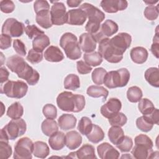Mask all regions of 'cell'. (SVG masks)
Wrapping results in <instances>:
<instances>
[{"mask_svg":"<svg viewBox=\"0 0 159 159\" xmlns=\"http://www.w3.org/2000/svg\"><path fill=\"white\" fill-rule=\"evenodd\" d=\"M84 61L89 66H97L102 62V57L99 52L86 53L83 55Z\"/></svg>","mask_w":159,"mask_h":159,"instance_id":"cell-35","label":"cell"},{"mask_svg":"<svg viewBox=\"0 0 159 159\" xmlns=\"http://www.w3.org/2000/svg\"><path fill=\"white\" fill-rule=\"evenodd\" d=\"M80 8L86 13L89 22L101 24L105 18L104 13L91 4L84 2L80 6Z\"/></svg>","mask_w":159,"mask_h":159,"instance_id":"cell-11","label":"cell"},{"mask_svg":"<svg viewBox=\"0 0 159 159\" xmlns=\"http://www.w3.org/2000/svg\"><path fill=\"white\" fill-rule=\"evenodd\" d=\"M146 81L152 86L159 87V71L157 67L148 68L144 74Z\"/></svg>","mask_w":159,"mask_h":159,"instance_id":"cell-29","label":"cell"},{"mask_svg":"<svg viewBox=\"0 0 159 159\" xmlns=\"http://www.w3.org/2000/svg\"><path fill=\"white\" fill-rule=\"evenodd\" d=\"M12 148L9 142L0 140V157L1 158H9L12 155Z\"/></svg>","mask_w":159,"mask_h":159,"instance_id":"cell-45","label":"cell"},{"mask_svg":"<svg viewBox=\"0 0 159 159\" xmlns=\"http://www.w3.org/2000/svg\"><path fill=\"white\" fill-rule=\"evenodd\" d=\"M100 6L107 13H116L119 11L125 10L127 7L128 2L125 0H102Z\"/></svg>","mask_w":159,"mask_h":159,"instance_id":"cell-15","label":"cell"},{"mask_svg":"<svg viewBox=\"0 0 159 159\" xmlns=\"http://www.w3.org/2000/svg\"><path fill=\"white\" fill-rule=\"evenodd\" d=\"M85 106V98L81 94H75V109L73 112L81 111Z\"/></svg>","mask_w":159,"mask_h":159,"instance_id":"cell-49","label":"cell"},{"mask_svg":"<svg viewBox=\"0 0 159 159\" xmlns=\"http://www.w3.org/2000/svg\"><path fill=\"white\" fill-rule=\"evenodd\" d=\"M12 39L11 37L6 34H2L1 35L0 48L1 50H6L9 48L11 45Z\"/></svg>","mask_w":159,"mask_h":159,"instance_id":"cell-53","label":"cell"},{"mask_svg":"<svg viewBox=\"0 0 159 159\" xmlns=\"http://www.w3.org/2000/svg\"><path fill=\"white\" fill-rule=\"evenodd\" d=\"M60 45L64 50L67 58L75 60L81 56V48L76 35L71 32L63 34L60 40Z\"/></svg>","mask_w":159,"mask_h":159,"instance_id":"cell-3","label":"cell"},{"mask_svg":"<svg viewBox=\"0 0 159 159\" xmlns=\"http://www.w3.org/2000/svg\"><path fill=\"white\" fill-rule=\"evenodd\" d=\"M135 146L132 150L133 157L136 159L148 158L153 152V143L151 139L145 134H140L135 138Z\"/></svg>","mask_w":159,"mask_h":159,"instance_id":"cell-4","label":"cell"},{"mask_svg":"<svg viewBox=\"0 0 159 159\" xmlns=\"http://www.w3.org/2000/svg\"><path fill=\"white\" fill-rule=\"evenodd\" d=\"M93 125V124L92 123L91 119L88 117L84 116L82 117L79 121L78 130L81 134L86 136L91 131Z\"/></svg>","mask_w":159,"mask_h":159,"instance_id":"cell-37","label":"cell"},{"mask_svg":"<svg viewBox=\"0 0 159 159\" xmlns=\"http://www.w3.org/2000/svg\"><path fill=\"white\" fill-rule=\"evenodd\" d=\"M130 56L132 61L137 64H142L145 63L148 56L147 49L142 47H136L130 50Z\"/></svg>","mask_w":159,"mask_h":159,"instance_id":"cell-22","label":"cell"},{"mask_svg":"<svg viewBox=\"0 0 159 159\" xmlns=\"http://www.w3.org/2000/svg\"><path fill=\"white\" fill-rule=\"evenodd\" d=\"M145 3L147 4H149V5H153L154 4L158 2V1H143Z\"/></svg>","mask_w":159,"mask_h":159,"instance_id":"cell-59","label":"cell"},{"mask_svg":"<svg viewBox=\"0 0 159 159\" xmlns=\"http://www.w3.org/2000/svg\"><path fill=\"white\" fill-rule=\"evenodd\" d=\"M41 129L45 135L50 137L58 130V125L55 120L47 119L42 122Z\"/></svg>","mask_w":159,"mask_h":159,"instance_id":"cell-31","label":"cell"},{"mask_svg":"<svg viewBox=\"0 0 159 159\" xmlns=\"http://www.w3.org/2000/svg\"><path fill=\"white\" fill-rule=\"evenodd\" d=\"M104 137L105 134L102 129L96 124H93L91 131L86 135L88 140L93 143H98L102 141Z\"/></svg>","mask_w":159,"mask_h":159,"instance_id":"cell-33","label":"cell"},{"mask_svg":"<svg viewBox=\"0 0 159 159\" xmlns=\"http://www.w3.org/2000/svg\"><path fill=\"white\" fill-rule=\"evenodd\" d=\"M46 8H50V5L48 1L45 0H37L35 1L34 4V9L35 12Z\"/></svg>","mask_w":159,"mask_h":159,"instance_id":"cell-55","label":"cell"},{"mask_svg":"<svg viewBox=\"0 0 159 159\" xmlns=\"http://www.w3.org/2000/svg\"><path fill=\"white\" fill-rule=\"evenodd\" d=\"M108 119L110 125L112 126L122 127L126 124L127 121L126 116L122 112H120Z\"/></svg>","mask_w":159,"mask_h":159,"instance_id":"cell-42","label":"cell"},{"mask_svg":"<svg viewBox=\"0 0 159 159\" xmlns=\"http://www.w3.org/2000/svg\"><path fill=\"white\" fill-rule=\"evenodd\" d=\"M129 80L130 73L129 70L123 68L107 72L104 79V84L109 89L121 88L126 86Z\"/></svg>","mask_w":159,"mask_h":159,"instance_id":"cell-5","label":"cell"},{"mask_svg":"<svg viewBox=\"0 0 159 159\" xmlns=\"http://www.w3.org/2000/svg\"><path fill=\"white\" fill-rule=\"evenodd\" d=\"M48 143L52 149L54 150H60L65 145V135L64 133L57 131L51 136L48 139Z\"/></svg>","mask_w":159,"mask_h":159,"instance_id":"cell-23","label":"cell"},{"mask_svg":"<svg viewBox=\"0 0 159 159\" xmlns=\"http://www.w3.org/2000/svg\"><path fill=\"white\" fill-rule=\"evenodd\" d=\"M76 158L80 159H93L96 158L94 147L89 144L83 145L80 149L75 152Z\"/></svg>","mask_w":159,"mask_h":159,"instance_id":"cell-25","label":"cell"},{"mask_svg":"<svg viewBox=\"0 0 159 159\" xmlns=\"http://www.w3.org/2000/svg\"><path fill=\"white\" fill-rule=\"evenodd\" d=\"M34 143L28 137H22L17 140L14 146L13 158L16 159H31Z\"/></svg>","mask_w":159,"mask_h":159,"instance_id":"cell-8","label":"cell"},{"mask_svg":"<svg viewBox=\"0 0 159 159\" xmlns=\"http://www.w3.org/2000/svg\"><path fill=\"white\" fill-rule=\"evenodd\" d=\"M138 108L143 116H146L154 110L155 106L150 100L147 98H143L139 101Z\"/></svg>","mask_w":159,"mask_h":159,"instance_id":"cell-39","label":"cell"},{"mask_svg":"<svg viewBox=\"0 0 159 159\" xmlns=\"http://www.w3.org/2000/svg\"><path fill=\"white\" fill-rule=\"evenodd\" d=\"M119 29L118 25L114 21L107 19L101 26L100 32L102 34L107 38L115 34Z\"/></svg>","mask_w":159,"mask_h":159,"instance_id":"cell-26","label":"cell"},{"mask_svg":"<svg viewBox=\"0 0 159 159\" xmlns=\"http://www.w3.org/2000/svg\"><path fill=\"white\" fill-rule=\"evenodd\" d=\"M98 154L101 159H116L119 157V152L111 144L104 142L97 147Z\"/></svg>","mask_w":159,"mask_h":159,"instance_id":"cell-16","label":"cell"},{"mask_svg":"<svg viewBox=\"0 0 159 159\" xmlns=\"http://www.w3.org/2000/svg\"><path fill=\"white\" fill-rule=\"evenodd\" d=\"M26 129L27 125L24 119H12L1 129L0 140L9 142V140H15L23 135Z\"/></svg>","mask_w":159,"mask_h":159,"instance_id":"cell-2","label":"cell"},{"mask_svg":"<svg viewBox=\"0 0 159 159\" xmlns=\"http://www.w3.org/2000/svg\"><path fill=\"white\" fill-rule=\"evenodd\" d=\"M76 68L78 72L81 75H85L89 73L92 71V67L88 65L85 61L83 60L78 61L76 63Z\"/></svg>","mask_w":159,"mask_h":159,"instance_id":"cell-52","label":"cell"},{"mask_svg":"<svg viewBox=\"0 0 159 159\" xmlns=\"http://www.w3.org/2000/svg\"><path fill=\"white\" fill-rule=\"evenodd\" d=\"M81 2H82V1H76V0H68V1H66V3H67L68 6L70 7H77Z\"/></svg>","mask_w":159,"mask_h":159,"instance_id":"cell-58","label":"cell"},{"mask_svg":"<svg viewBox=\"0 0 159 159\" xmlns=\"http://www.w3.org/2000/svg\"><path fill=\"white\" fill-rule=\"evenodd\" d=\"M24 114V108L19 102H15L9 106L7 116L12 119H20Z\"/></svg>","mask_w":159,"mask_h":159,"instance_id":"cell-34","label":"cell"},{"mask_svg":"<svg viewBox=\"0 0 159 159\" xmlns=\"http://www.w3.org/2000/svg\"><path fill=\"white\" fill-rule=\"evenodd\" d=\"M143 93L142 89L138 86H131L127 91V97L131 102H137L142 98Z\"/></svg>","mask_w":159,"mask_h":159,"instance_id":"cell-38","label":"cell"},{"mask_svg":"<svg viewBox=\"0 0 159 159\" xmlns=\"http://www.w3.org/2000/svg\"><path fill=\"white\" fill-rule=\"evenodd\" d=\"M87 16L84 11L78 9H73L67 12L66 23L70 25H82L85 22Z\"/></svg>","mask_w":159,"mask_h":159,"instance_id":"cell-17","label":"cell"},{"mask_svg":"<svg viewBox=\"0 0 159 159\" xmlns=\"http://www.w3.org/2000/svg\"><path fill=\"white\" fill-rule=\"evenodd\" d=\"M86 93L89 96L94 98L103 97L105 100L108 96L109 91L103 86L99 85H91L88 88Z\"/></svg>","mask_w":159,"mask_h":159,"instance_id":"cell-32","label":"cell"},{"mask_svg":"<svg viewBox=\"0 0 159 159\" xmlns=\"http://www.w3.org/2000/svg\"><path fill=\"white\" fill-rule=\"evenodd\" d=\"M43 59L42 52H37L35 50L30 49L29 51L27 56V60L32 64H37L40 63Z\"/></svg>","mask_w":159,"mask_h":159,"instance_id":"cell-48","label":"cell"},{"mask_svg":"<svg viewBox=\"0 0 159 159\" xmlns=\"http://www.w3.org/2000/svg\"><path fill=\"white\" fill-rule=\"evenodd\" d=\"M43 114L47 119H54L57 116V110L56 107L52 104H45L42 109Z\"/></svg>","mask_w":159,"mask_h":159,"instance_id":"cell-46","label":"cell"},{"mask_svg":"<svg viewBox=\"0 0 159 159\" xmlns=\"http://www.w3.org/2000/svg\"><path fill=\"white\" fill-rule=\"evenodd\" d=\"M121 107L122 103L117 98H112L101 106V113L104 117L109 119L119 112Z\"/></svg>","mask_w":159,"mask_h":159,"instance_id":"cell-14","label":"cell"},{"mask_svg":"<svg viewBox=\"0 0 159 159\" xmlns=\"http://www.w3.org/2000/svg\"><path fill=\"white\" fill-rule=\"evenodd\" d=\"M116 147L122 152H129L133 147V140L129 136H124L120 142L116 145Z\"/></svg>","mask_w":159,"mask_h":159,"instance_id":"cell-44","label":"cell"},{"mask_svg":"<svg viewBox=\"0 0 159 159\" xmlns=\"http://www.w3.org/2000/svg\"><path fill=\"white\" fill-rule=\"evenodd\" d=\"M136 125L139 129L144 132H148L152 130L153 124L145 116L138 117L136 120Z\"/></svg>","mask_w":159,"mask_h":159,"instance_id":"cell-40","label":"cell"},{"mask_svg":"<svg viewBox=\"0 0 159 159\" xmlns=\"http://www.w3.org/2000/svg\"><path fill=\"white\" fill-rule=\"evenodd\" d=\"M97 42L94 36L89 33H83L80 36L79 45L85 53H91L96 48Z\"/></svg>","mask_w":159,"mask_h":159,"instance_id":"cell-18","label":"cell"},{"mask_svg":"<svg viewBox=\"0 0 159 159\" xmlns=\"http://www.w3.org/2000/svg\"><path fill=\"white\" fill-rule=\"evenodd\" d=\"M50 153V148L48 145L42 141H37L34 143L33 154L40 158H45Z\"/></svg>","mask_w":159,"mask_h":159,"instance_id":"cell-27","label":"cell"},{"mask_svg":"<svg viewBox=\"0 0 159 159\" xmlns=\"http://www.w3.org/2000/svg\"><path fill=\"white\" fill-rule=\"evenodd\" d=\"M58 107L66 112H73L75 109V94L70 91H63L57 98Z\"/></svg>","mask_w":159,"mask_h":159,"instance_id":"cell-12","label":"cell"},{"mask_svg":"<svg viewBox=\"0 0 159 159\" xmlns=\"http://www.w3.org/2000/svg\"><path fill=\"white\" fill-rule=\"evenodd\" d=\"M23 23L18 21L14 18H8L2 26V34H6L12 37H20L25 31Z\"/></svg>","mask_w":159,"mask_h":159,"instance_id":"cell-9","label":"cell"},{"mask_svg":"<svg viewBox=\"0 0 159 159\" xmlns=\"http://www.w3.org/2000/svg\"><path fill=\"white\" fill-rule=\"evenodd\" d=\"M131 42V35L126 32H120L112 38L109 39L110 44L123 53L129 48Z\"/></svg>","mask_w":159,"mask_h":159,"instance_id":"cell-13","label":"cell"},{"mask_svg":"<svg viewBox=\"0 0 159 159\" xmlns=\"http://www.w3.org/2000/svg\"><path fill=\"white\" fill-rule=\"evenodd\" d=\"M50 16L52 24L61 25L66 23L67 12L66 7L63 2L55 1L50 9Z\"/></svg>","mask_w":159,"mask_h":159,"instance_id":"cell-10","label":"cell"},{"mask_svg":"<svg viewBox=\"0 0 159 159\" xmlns=\"http://www.w3.org/2000/svg\"><path fill=\"white\" fill-rule=\"evenodd\" d=\"M50 44V39L45 34L38 35L37 37H35L32 41L33 49L39 52H43L45 48Z\"/></svg>","mask_w":159,"mask_h":159,"instance_id":"cell-28","label":"cell"},{"mask_svg":"<svg viewBox=\"0 0 159 159\" xmlns=\"http://www.w3.org/2000/svg\"><path fill=\"white\" fill-rule=\"evenodd\" d=\"M25 32L30 39H32L38 35L45 34L43 30H40L39 27L34 24L27 25L25 28Z\"/></svg>","mask_w":159,"mask_h":159,"instance_id":"cell-47","label":"cell"},{"mask_svg":"<svg viewBox=\"0 0 159 159\" xmlns=\"http://www.w3.org/2000/svg\"><path fill=\"white\" fill-rule=\"evenodd\" d=\"M36 13V22L43 29H49L52 26L50 8L41 9Z\"/></svg>","mask_w":159,"mask_h":159,"instance_id":"cell-19","label":"cell"},{"mask_svg":"<svg viewBox=\"0 0 159 159\" xmlns=\"http://www.w3.org/2000/svg\"><path fill=\"white\" fill-rule=\"evenodd\" d=\"M13 48L15 52L20 56L24 57L26 55V47L25 44L19 39H15L13 41Z\"/></svg>","mask_w":159,"mask_h":159,"instance_id":"cell-51","label":"cell"},{"mask_svg":"<svg viewBox=\"0 0 159 159\" xmlns=\"http://www.w3.org/2000/svg\"><path fill=\"white\" fill-rule=\"evenodd\" d=\"M106 73V70L102 67L95 68L91 75V78L93 83L98 85L103 84L104 79Z\"/></svg>","mask_w":159,"mask_h":159,"instance_id":"cell-41","label":"cell"},{"mask_svg":"<svg viewBox=\"0 0 159 159\" xmlns=\"http://www.w3.org/2000/svg\"><path fill=\"white\" fill-rule=\"evenodd\" d=\"M45 59L50 62H59L64 59V55L61 50L57 46L51 45L44 52Z\"/></svg>","mask_w":159,"mask_h":159,"instance_id":"cell-21","label":"cell"},{"mask_svg":"<svg viewBox=\"0 0 159 159\" xmlns=\"http://www.w3.org/2000/svg\"><path fill=\"white\" fill-rule=\"evenodd\" d=\"M156 34L155 35L153 40V43L151 46L150 50L153 55L157 58H158V50H159V37L158 35V30H157V27L156 29Z\"/></svg>","mask_w":159,"mask_h":159,"instance_id":"cell-54","label":"cell"},{"mask_svg":"<svg viewBox=\"0 0 159 159\" xmlns=\"http://www.w3.org/2000/svg\"><path fill=\"white\" fill-rule=\"evenodd\" d=\"M63 84L65 89L75 91L80 87V78L75 74L68 75L64 80Z\"/></svg>","mask_w":159,"mask_h":159,"instance_id":"cell-36","label":"cell"},{"mask_svg":"<svg viewBox=\"0 0 159 159\" xmlns=\"http://www.w3.org/2000/svg\"><path fill=\"white\" fill-rule=\"evenodd\" d=\"M6 65L12 72L16 73L19 78L25 80L27 84L30 86L36 84L40 79L39 72L19 55L9 57Z\"/></svg>","mask_w":159,"mask_h":159,"instance_id":"cell-1","label":"cell"},{"mask_svg":"<svg viewBox=\"0 0 159 159\" xmlns=\"http://www.w3.org/2000/svg\"><path fill=\"white\" fill-rule=\"evenodd\" d=\"M0 9L2 12L9 14L14 11L15 5L11 0H2L0 1Z\"/></svg>","mask_w":159,"mask_h":159,"instance_id":"cell-50","label":"cell"},{"mask_svg":"<svg viewBox=\"0 0 159 159\" xmlns=\"http://www.w3.org/2000/svg\"><path fill=\"white\" fill-rule=\"evenodd\" d=\"M99 52L107 61L111 63H117L123 58V53L116 49L109 43V39H102L99 43Z\"/></svg>","mask_w":159,"mask_h":159,"instance_id":"cell-7","label":"cell"},{"mask_svg":"<svg viewBox=\"0 0 159 159\" xmlns=\"http://www.w3.org/2000/svg\"><path fill=\"white\" fill-rule=\"evenodd\" d=\"M124 132L121 127L112 126L108 131V137L111 143L117 145L124 137Z\"/></svg>","mask_w":159,"mask_h":159,"instance_id":"cell-30","label":"cell"},{"mask_svg":"<svg viewBox=\"0 0 159 159\" xmlns=\"http://www.w3.org/2000/svg\"><path fill=\"white\" fill-rule=\"evenodd\" d=\"M158 6L149 5L145 7L143 14L146 19L149 20H154L158 18Z\"/></svg>","mask_w":159,"mask_h":159,"instance_id":"cell-43","label":"cell"},{"mask_svg":"<svg viewBox=\"0 0 159 159\" xmlns=\"http://www.w3.org/2000/svg\"><path fill=\"white\" fill-rule=\"evenodd\" d=\"M28 90L27 84L20 80L7 81L4 84H1V93L9 98L20 99L25 96Z\"/></svg>","mask_w":159,"mask_h":159,"instance_id":"cell-6","label":"cell"},{"mask_svg":"<svg viewBox=\"0 0 159 159\" xmlns=\"http://www.w3.org/2000/svg\"><path fill=\"white\" fill-rule=\"evenodd\" d=\"M145 116L147 117L148 119V120L153 124L158 125L159 118H158V109L155 108L154 110L150 114L146 115Z\"/></svg>","mask_w":159,"mask_h":159,"instance_id":"cell-56","label":"cell"},{"mask_svg":"<svg viewBox=\"0 0 159 159\" xmlns=\"http://www.w3.org/2000/svg\"><path fill=\"white\" fill-rule=\"evenodd\" d=\"M0 80H1V84H2L3 83H4L5 81H8V78H9V73L7 71V70L4 67V66H1L0 68Z\"/></svg>","mask_w":159,"mask_h":159,"instance_id":"cell-57","label":"cell"},{"mask_svg":"<svg viewBox=\"0 0 159 159\" xmlns=\"http://www.w3.org/2000/svg\"><path fill=\"white\" fill-rule=\"evenodd\" d=\"M76 118L72 114H63L58 119V124L60 128L63 130H68L75 127Z\"/></svg>","mask_w":159,"mask_h":159,"instance_id":"cell-24","label":"cell"},{"mask_svg":"<svg viewBox=\"0 0 159 159\" xmlns=\"http://www.w3.org/2000/svg\"><path fill=\"white\" fill-rule=\"evenodd\" d=\"M82 143V137L76 130H71L65 135V145L70 150L78 148Z\"/></svg>","mask_w":159,"mask_h":159,"instance_id":"cell-20","label":"cell"}]
</instances>
